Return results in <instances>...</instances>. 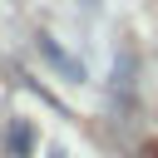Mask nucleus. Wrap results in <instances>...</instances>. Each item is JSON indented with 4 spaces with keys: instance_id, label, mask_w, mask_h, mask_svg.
<instances>
[{
    "instance_id": "1",
    "label": "nucleus",
    "mask_w": 158,
    "mask_h": 158,
    "mask_svg": "<svg viewBox=\"0 0 158 158\" xmlns=\"http://www.w3.org/2000/svg\"><path fill=\"white\" fill-rule=\"evenodd\" d=\"M40 49H44V59H49L54 69H64V74H69V84H84V64H74V59L49 40V35H40Z\"/></svg>"
}]
</instances>
